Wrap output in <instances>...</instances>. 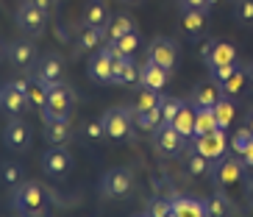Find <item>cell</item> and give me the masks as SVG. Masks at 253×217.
Instances as JSON below:
<instances>
[{"instance_id":"cell-6","label":"cell","mask_w":253,"mask_h":217,"mask_svg":"<svg viewBox=\"0 0 253 217\" xmlns=\"http://www.w3.org/2000/svg\"><path fill=\"white\" fill-rule=\"evenodd\" d=\"M201 59L209 70L225 67V64H237V45L225 42V39H209L201 47Z\"/></svg>"},{"instance_id":"cell-9","label":"cell","mask_w":253,"mask_h":217,"mask_svg":"<svg viewBox=\"0 0 253 217\" xmlns=\"http://www.w3.org/2000/svg\"><path fill=\"white\" fill-rule=\"evenodd\" d=\"M148 61H153V64L164 67L167 73H172L175 64H178V42L170 37H156L148 45Z\"/></svg>"},{"instance_id":"cell-49","label":"cell","mask_w":253,"mask_h":217,"mask_svg":"<svg viewBox=\"0 0 253 217\" xmlns=\"http://www.w3.org/2000/svg\"><path fill=\"white\" fill-rule=\"evenodd\" d=\"M0 59H6V45L0 42Z\"/></svg>"},{"instance_id":"cell-22","label":"cell","mask_w":253,"mask_h":217,"mask_svg":"<svg viewBox=\"0 0 253 217\" xmlns=\"http://www.w3.org/2000/svg\"><path fill=\"white\" fill-rule=\"evenodd\" d=\"M203 206H206V217H234V203H231V198L225 195V189L211 192L206 201H203Z\"/></svg>"},{"instance_id":"cell-41","label":"cell","mask_w":253,"mask_h":217,"mask_svg":"<svg viewBox=\"0 0 253 217\" xmlns=\"http://www.w3.org/2000/svg\"><path fill=\"white\" fill-rule=\"evenodd\" d=\"M178 6H181V11H186V8H206V0H178Z\"/></svg>"},{"instance_id":"cell-5","label":"cell","mask_w":253,"mask_h":217,"mask_svg":"<svg viewBox=\"0 0 253 217\" xmlns=\"http://www.w3.org/2000/svg\"><path fill=\"white\" fill-rule=\"evenodd\" d=\"M242 175H245V165H242V159H239L237 153H231V156H220V159L211 162V178H214V184L220 189L239 184Z\"/></svg>"},{"instance_id":"cell-13","label":"cell","mask_w":253,"mask_h":217,"mask_svg":"<svg viewBox=\"0 0 253 217\" xmlns=\"http://www.w3.org/2000/svg\"><path fill=\"white\" fill-rule=\"evenodd\" d=\"M153 142H156V150H159V153H164V156H178L181 150H184L186 139H184V136H181L172 126L162 123V126L153 131Z\"/></svg>"},{"instance_id":"cell-42","label":"cell","mask_w":253,"mask_h":217,"mask_svg":"<svg viewBox=\"0 0 253 217\" xmlns=\"http://www.w3.org/2000/svg\"><path fill=\"white\" fill-rule=\"evenodd\" d=\"M31 3H34V6H39L42 11H47V14H53V11H56V3H59V0H31Z\"/></svg>"},{"instance_id":"cell-7","label":"cell","mask_w":253,"mask_h":217,"mask_svg":"<svg viewBox=\"0 0 253 217\" xmlns=\"http://www.w3.org/2000/svg\"><path fill=\"white\" fill-rule=\"evenodd\" d=\"M134 189V173L128 167H112L100 178V195L103 198H126Z\"/></svg>"},{"instance_id":"cell-11","label":"cell","mask_w":253,"mask_h":217,"mask_svg":"<svg viewBox=\"0 0 253 217\" xmlns=\"http://www.w3.org/2000/svg\"><path fill=\"white\" fill-rule=\"evenodd\" d=\"M189 142H192V148L198 150L201 156H206L209 162L225 156V150H228V136H225L223 128H214V131L206 134V136H195V139H189Z\"/></svg>"},{"instance_id":"cell-16","label":"cell","mask_w":253,"mask_h":217,"mask_svg":"<svg viewBox=\"0 0 253 217\" xmlns=\"http://www.w3.org/2000/svg\"><path fill=\"white\" fill-rule=\"evenodd\" d=\"M106 42V28H89V25H81L78 34H75V56H84V53H95L97 47H103Z\"/></svg>"},{"instance_id":"cell-14","label":"cell","mask_w":253,"mask_h":217,"mask_svg":"<svg viewBox=\"0 0 253 217\" xmlns=\"http://www.w3.org/2000/svg\"><path fill=\"white\" fill-rule=\"evenodd\" d=\"M223 97V89H220V84L214 78H206V81L195 84L192 92H189V103L195 109H214V103Z\"/></svg>"},{"instance_id":"cell-48","label":"cell","mask_w":253,"mask_h":217,"mask_svg":"<svg viewBox=\"0 0 253 217\" xmlns=\"http://www.w3.org/2000/svg\"><path fill=\"white\" fill-rule=\"evenodd\" d=\"M248 128L253 131V109H251V114H248Z\"/></svg>"},{"instance_id":"cell-47","label":"cell","mask_w":253,"mask_h":217,"mask_svg":"<svg viewBox=\"0 0 253 217\" xmlns=\"http://www.w3.org/2000/svg\"><path fill=\"white\" fill-rule=\"evenodd\" d=\"M248 198H251V201H253V178L248 181Z\"/></svg>"},{"instance_id":"cell-12","label":"cell","mask_w":253,"mask_h":217,"mask_svg":"<svg viewBox=\"0 0 253 217\" xmlns=\"http://www.w3.org/2000/svg\"><path fill=\"white\" fill-rule=\"evenodd\" d=\"M64 59H61L59 53H47V56H42L37 64V73H34V78L37 81H42L45 87H56V84H64Z\"/></svg>"},{"instance_id":"cell-26","label":"cell","mask_w":253,"mask_h":217,"mask_svg":"<svg viewBox=\"0 0 253 217\" xmlns=\"http://www.w3.org/2000/svg\"><path fill=\"white\" fill-rule=\"evenodd\" d=\"M172 217H206V206H203V201L175 195L172 198Z\"/></svg>"},{"instance_id":"cell-21","label":"cell","mask_w":253,"mask_h":217,"mask_svg":"<svg viewBox=\"0 0 253 217\" xmlns=\"http://www.w3.org/2000/svg\"><path fill=\"white\" fill-rule=\"evenodd\" d=\"M109 3L106 0H89L84 6V17H81V25H89V28H106L109 23Z\"/></svg>"},{"instance_id":"cell-18","label":"cell","mask_w":253,"mask_h":217,"mask_svg":"<svg viewBox=\"0 0 253 217\" xmlns=\"http://www.w3.org/2000/svg\"><path fill=\"white\" fill-rule=\"evenodd\" d=\"M181 28L189 39H201L209 28V11L206 8H186L181 11Z\"/></svg>"},{"instance_id":"cell-4","label":"cell","mask_w":253,"mask_h":217,"mask_svg":"<svg viewBox=\"0 0 253 217\" xmlns=\"http://www.w3.org/2000/svg\"><path fill=\"white\" fill-rule=\"evenodd\" d=\"M100 120H103V128H106V136L109 139H131V131H134V109L114 106Z\"/></svg>"},{"instance_id":"cell-8","label":"cell","mask_w":253,"mask_h":217,"mask_svg":"<svg viewBox=\"0 0 253 217\" xmlns=\"http://www.w3.org/2000/svg\"><path fill=\"white\" fill-rule=\"evenodd\" d=\"M73 170V153L64 145H50L42 153V173L47 178H64Z\"/></svg>"},{"instance_id":"cell-24","label":"cell","mask_w":253,"mask_h":217,"mask_svg":"<svg viewBox=\"0 0 253 217\" xmlns=\"http://www.w3.org/2000/svg\"><path fill=\"white\" fill-rule=\"evenodd\" d=\"M170 126L175 128V131H178V134L184 136V139H192V136H195V106L184 100V106H181L178 114L172 117Z\"/></svg>"},{"instance_id":"cell-37","label":"cell","mask_w":253,"mask_h":217,"mask_svg":"<svg viewBox=\"0 0 253 217\" xmlns=\"http://www.w3.org/2000/svg\"><path fill=\"white\" fill-rule=\"evenodd\" d=\"M181 106H184V100H178V97H172V95H162V100H159V109H162V123H167V126H170L172 117L178 114Z\"/></svg>"},{"instance_id":"cell-28","label":"cell","mask_w":253,"mask_h":217,"mask_svg":"<svg viewBox=\"0 0 253 217\" xmlns=\"http://www.w3.org/2000/svg\"><path fill=\"white\" fill-rule=\"evenodd\" d=\"M214 117H217V126L223 128V131H228L231 123L237 120V103H234V97H220L214 103Z\"/></svg>"},{"instance_id":"cell-38","label":"cell","mask_w":253,"mask_h":217,"mask_svg":"<svg viewBox=\"0 0 253 217\" xmlns=\"http://www.w3.org/2000/svg\"><path fill=\"white\" fill-rule=\"evenodd\" d=\"M109 45H114L123 56H134L136 50H139V34L136 31H131V34H126V37H120L117 42H109Z\"/></svg>"},{"instance_id":"cell-46","label":"cell","mask_w":253,"mask_h":217,"mask_svg":"<svg viewBox=\"0 0 253 217\" xmlns=\"http://www.w3.org/2000/svg\"><path fill=\"white\" fill-rule=\"evenodd\" d=\"M120 3H126V6H139L142 0H120Z\"/></svg>"},{"instance_id":"cell-25","label":"cell","mask_w":253,"mask_h":217,"mask_svg":"<svg viewBox=\"0 0 253 217\" xmlns=\"http://www.w3.org/2000/svg\"><path fill=\"white\" fill-rule=\"evenodd\" d=\"M131 31H136L134 17L114 14V17H109V23H106V42H117L120 37H126V34H131Z\"/></svg>"},{"instance_id":"cell-2","label":"cell","mask_w":253,"mask_h":217,"mask_svg":"<svg viewBox=\"0 0 253 217\" xmlns=\"http://www.w3.org/2000/svg\"><path fill=\"white\" fill-rule=\"evenodd\" d=\"M70 112H73V89L67 84H56V87H47V103L45 109H39L42 114V123H56V120H70Z\"/></svg>"},{"instance_id":"cell-33","label":"cell","mask_w":253,"mask_h":217,"mask_svg":"<svg viewBox=\"0 0 253 217\" xmlns=\"http://www.w3.org/2000/svg\"><path fill=\"white\" fill-rule=\"evenodd\" d=\"M25 97H28L31 106L45 109V103H47V87H45L42 81H37V78H31V81H28V89H25Z\"/></svg>"},{"instance_id":"cell-44","label":"cell","mask_w":253,"mask_h":217,"mask_svg":"<svg viewBox=\"0 0 253 217\" xmlns=\"http://www.w3.org/2000/svg\"><path fill=\"white\" fill-rule=\"evenodd\" d=\"M245 73H248V84L253 87V61H248V64H245Z\"/></svg>"},{"instance_id":"cell-23","label":"cell","mask_w":253,"mask_h":217,"mask_svg":"<svg viewBox=\"0 0 253 217\" xmlns=\"http://www.w3.org/2000/svg\"><path fill=\"white\" fill-rule=\"evenodd\" d=\"M251 84H248V73H245V67L242 64H237L234 67V73L225 78V81H220V89H223V95L225 97H239L242 92L248 89Z\"/></svg>"},{"instance_id":"cell-34","label":"cell","mask_w":253,"mask_h":217,"mask_svg":"<svg viewBox=\"0 0 253 217\" xmlns=\"http://www.w3.org/2000/svg\"><path fill=\"white\" fill-rule=\"evenodd\" d=\"M159 100H162V92L148 89V87H142V92L136 95L134 109H136V112H150V109H156V106H159Z\"/></svg>"},{"instance_id":"cell-27","label":"cell","mask_w":253,"mask_h":217,"mask_svg":"<svg viewBox=\"0 0 253 217\" xmlns=\"http://www.w3.org/2000/svg\"><path fill=\"white\" fill-rule=\"evenodd\" d=\"M45 139H47V145H67L70 139H73V126H70V120L47 123L45 126Z\"/></svg>"},{"instance_id":"cell-10","label":"cell","mask_w":253,"mask_h":217,"mask_svg":"<svg viewBox=\"0 0 253 217\" xmlns=\"http://www.w3.org/2000/svg\"><path fill=\"white\" fill-rule=\"evenodd\" d=\"M31 142H34V134H31L28 123L20 120V117H11V120L6 123V128H3V145H6L8 150L23 153V150L31 148Z\"/></svg>"},{"instance_id":"cell-20","label":"cell","mask_w":253,"mask_h":217,"mask_svg":"<svg viewBox=\"0 0 253 217\" xmlns=\"http://www.w3.org/2000/svg\"><path fill=\"white\" fill-rule=\"evenodd\" d=\"M170 75L164 67H159V64H153V61H145L139 70V87H148V89H156L162 92L164 87H167V81H170Z\"/></svg>"},{"instance_id":"cell-45","label":"cell","mask_w":253,"mask_h":217,"mask_svg":"<svg viewBox=\"0 0 253 217\" xmlns=\"http://www.w3.org/2000/svg\"><path fill=\"white\" fill-rule=\"evenodd\" d=\"M217 6H220V0H206V8H209V11H211V8H217Z\"/></svg>"},{"instance_id":"cell-40","label":"cell","mask_w":253,"mask_h":217,"mask_svg":"<svg viewBox=\"0 0 253 217\" xmlns=\"http://www.w3.org/2000/svg\"><path fill=\"white\" fill-rule=\"evenodd\" d=\"M81 134L89 139V142H97V139H106V128H103V120H86L81 128Z\"/></svg>"},{"instance_id":"cell-43","label":"cell","mask_w":253,"mask_h":217,"mask_svg":"<svg viewBox=\"0 0 253 217\" xmlns=\"http://www.w3.org/2000/svg\"><path fill=\"white\" fill-rule=\"evenodd\" d=\"M239 159H242V165H245V167H253V139L248 142V148L239 153Z\"/></svg>"},{"instance_id":"cell-17","label":"cell","mask_w":253,"mask_h":217,"mask_svg":"<svg viewBox=\"0 0 253 217\" xmlns=\"http://www.w3.org/2000/svg\"><path fill=\"white\" fill-rule=\"evenodd\" d=\"M25 106H28V97H25L23 89H17L14 81H8L0 87V109L11 117H20L25 112Z\"/></svg>"},{"instance_id":"cell-1","label":"cell","mask_w":253,"mask_h":217,"mask_svg":"<svg viewBox=\"0 0 253 217\" xmlns=\"http://www.w3.org/2000/svg\"><path fill=\"white\" fill-rule=\"evenodd\" d=\"M14 209L23 217H45L47 215V198L45 189L37 181H23L14 187Z\"/></svg>"},{"instance_id":"cell-31","label":"cell","mask_w":253,"mask_h":217,"mask_svg":"<svg viewBox=\"0 0 253 217\" xmlns=\"http://www.w3.org/2000/svg\"><path fill=\"white\" fill-rule=\"evenodd\" d=\"M184 170H186V175H192V178H203L206 173H211V162H209L206 156H201L198 150H192L184 162Z\"/></svg>"},{"instance_id":"cell-19","label":"cell","mask_w":253,"mask_h":217,"mask_svg":"<svg viewBox=\"0 0 253 217\" xmlns=\"http://www.w3.org/2000/svg\"><path fill=\"white\" fill-rule=\"evenodd\" d=\"M89 78L97 84H112V50L109 45L97 47L89 59Z\"/></svg>"},{"instance_id":"cell-29","label":"cell","mask_w":253,"mask_h":217,"mask_svg":"<svg viewBox=\"0 0 253 217\" xmlns=\"http://www.w3.org/2000/svg\"><path fill=\"white\" fill-rule=\"evenodd\" d=\"M0 181H3L6 187H17V184H23V181H25L23 165H20V162H11V159L0 162Z\"/></svg>"},{"instance_id":"cell-35","label":"cell","mask_w":253,"mask_h":217,"mask_svg":"<svg viewBox=\"0 0 253 217\" xmlns=\"http://www.w3.org/2000/svg\"><path fill=\"white\" fill-rule=\"evenodd\" d=\"M234 20L245 28H253V0H234Z\"/></svg>"},{"instance_id":"cell-32","label":"cell","mask_w":253,"mask_h":217,"mask_svg":"<svg viewBox=\"0 0 253 217\" xmlns=\"http://www.w3.org/2000/svg\"><path fill=\"white\" fill-rule=\"evenodd\" d=\"M134 126L139 131H156L162 126V109H150V112H136L134 109Z\"/></svg>"},{"instance_id":"cell-3","label":"cell","mask_w":253,"mask_h":217,"mask_svg":"<svg viewBox=\"0 0 253 217\" xmlns=\"http://www.w3.org/2000/svg\"><path fill=\"white\" fill-rule=\"evenodd\" d=\"M14 20H17V28L23 31L28 39H39V37H45L50 14H47V11H42L39 6H34L31 0H25V3H20Z\"/></svg>"},{"instance_id":"cell-36","label":"cell","mask_w":253,"mask_h":217,"mask_svg":"<svg viewBox=\"0 0 253 217\" xmlns=\"http://www.w3.org/2000/svg\"><path fill=\"white\" fill-rule=\"evenodd\" d=\"M148 217H172V198H164V195H156L153 201L148 203Z\"/></svg>"},{"instance_id":"cell-15","label":"cell","mask_w":253,"mask_h":217,"mask_svg":"<svg viewBox=\"0 0 253 217\" xmlns=\"http://www.w3.org/2000/svg\"><path fill=\"white\" fill-rule=\"evenodd\" d=\"M6 56L17 70H28L37 64V45H34V39H17V42L6 45Z\"/></svg>"},{"instance_id":"cell-39","label":"cell","mask_w":253,"mask_h":217,"mask_svg":"<svg viewBox=\"0 0 253 217\" xmlns=\"http://www.w3.org/2000/svg\"><path fill=\"white\" fill-rule=\"evenodd\" d=\"M253 139V131L248 126H242V128H237V131H234V134H231V153H242V150L248 148V142H251Z\"/></svg>"},{"instance_id":"cell-50","label":"cell","mask_w":253,"mask_h":217,"mask_svg":"<svg viewBox=\"0 0 253 217\" xmlns=\"http://www.w3.org/2000/svg\"><path fill=\"white\" fill-rule=\"evenodd\" d=\"M134 217H148V215H134Z\"/></svg>"},{"instance_id":"cell-30","label":"cell","mask_w":253,"mask_h":217,"mask_svg":"<svg viewBox=\"0 0 253 217\" xmlns=\"http://www.w3.org/2000/svg\"><path fill=\"white\" fill-rule=\"evenodd\" d=\"M214 128H220L217 126V117H214V109H195V136H206Z\"/></svg>"}]
</instances>
